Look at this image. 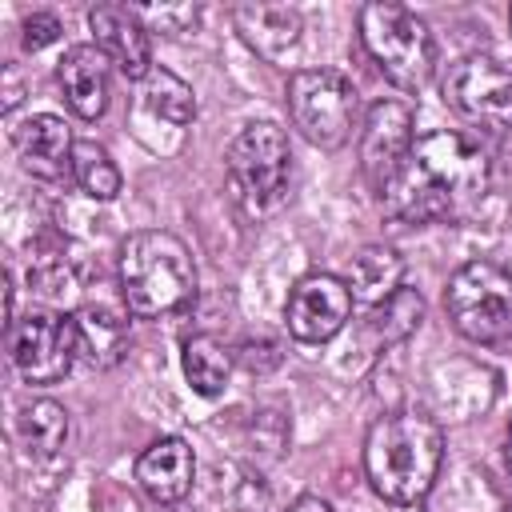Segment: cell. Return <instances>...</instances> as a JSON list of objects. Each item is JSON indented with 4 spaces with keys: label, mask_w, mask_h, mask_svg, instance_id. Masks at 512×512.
I'll use <instances>...</instances> for the list:
<instances>
[{
    "label": "cell",
    "mask_w": 512,
    "mask_h": 512,
    "mask_svg": "<svg viewBox=\"0 0 512 512\" xmlns=\"http://www.w3.org/2000/svg\"><path fill=\"white\" fill-rule=\"evenodd\" d=\"M488 188V156L452 128H436L416 136L408 160L380 192L388 216L404 224H428L444 216H460Z\"/></svg>",
    "instance_id": "obj_1"
},
{
    "label": "cell",
    "mask_w": 512,
    "mask_h": 512,
    "mask_svg": "<svg viewBox=\"0 0 512 512\" xmlns=\"http://www.w3.org/2000/svg\"><path fill=\"white\" fill-rule=\"evenodd\" d=\"M444 464V432L432 416L400 408L380 416L364 436V472L380 500L412 508L420 504Z\"/></svg>",
    "instance_id": "obj_2"
},
{
    "label": "cell",
    "mask_w": 512,
    "mask_h": 512,
    "mask_svg": "<svg viewBox=\"0 0 512 512\" xmlns=\"http://www.w3.org/2000/svg\"><path fill=\"white\" fill-rule=\"evenodd\" d=\"M120 296L132 316L156 320L196 296V260L176 232L144 228L120 244Z\"/></svg>",
    "instance_id": "obj_3"
},
{
    "label": "cell",
    "mask_w": 512,
    "mask_h": 512,
    "mask_svg": "<svg viewBox=\"0 0 512 512\" xmlns=\"http://www.w3.org/2000/svg\"><path fill=\"white\" fill-rule=\"evenodd\" d=\"M364 52L372 56V64L380 68V76L404 92H416L428 84L432 68H436V44L428 24L392 0H372L360 8L356 16Z\"/></svg>",
    "instance_id": "obj_4"
},
{
    "label": "cell",
    "mask_w": 512,
    "mask_h": 512,
    "mask_svg": "<svg viewBox=\"0 0 512 512\" xmlns=\"http://www.w3.org/2000/svg\"><path fill=\"white\" fill-rule=\"evenodd\" d=\"M444 312L472 344H504L512 336V272L496 260H468L448 276Z\"/></svg>",
    "instance_id": "obj_5"
},
{
    "label": "cell",
    "mask_w": 512,
    "mask_h": 512,
    "mask_svg": "<svg viewBox=\"0 0 512 512\" xmlns=\"http://www.w3.org/2000/svg\"><path fill=\"white\" fill-rule=\"evenodd\" d=\"M288 116L308 144L324 152L344 148L356 124V88L344 72L300 68L288 76Z\"/></svg>",
    "instance_id": "obj_6"
},
{
    "label": "cell",
    "mask_w": 512,
    "mask_h": 512,
    "mask_svg": "<svg viewBox=\"0 0 512 512\" xmlns=\"http://www.w3.org/2000/svg\"><path fill=\"white\" fill-rule=\"evenodd\" d=\"M288 168H292L288 132L272 120H256L240 128V136L228 144V176L236 184V196L252 212L280 204L288 188Z\"/></svg>",
    "instance_id": "obj_7"
},
{
    "label": "cell",
    "mask_w": 512,
    "mask_h": 512,
    "mask_svg": "<svg viewBox=\"0 0 512 512\" xmlns=\"http://www.w3.org/2000/svg\"><path fill=\"white\" fill-rule=\"evenodd\" d=\"M8 356L24 384H56L80 356L76 320L52 308H32L8 328Z\"/></svg>",
    "instance_id": "obj_8"
},
{
    "label": "cell",
    "mask_w": 512,
    "mask_h": 512,
    "mask_svg": "<svg viewBox=\"0 0 512 512\" xmlns=\"http://www.w3.org/2000/svg\"><path fill=\"white\" fill-rule=\"evenodd\" d=\"M444 100L472 124L512 128V68L488 52H468L448 68Z\"/></svg>",
    "instance_id": "obj_9"
},
{
    "label": "cell",
    "mask_w": 512,
    "mask_h": 512,
    "mask_svg": "<svg viewBox=\"0 0 512 512\" xmlns=\"http://www.w3.org/2000/svg\"><path fill=\"white\" fill-rule=\"evenodd\" d=\"M352 304H356V296H352L348 280H340L332 272H308L292 284L284 320L300 344H324L348 324Z\"/></svg>",
    "instance_id": "obj_10"
},
{
    "label": "cell",
    "mask_w": 512,
    "mask_h": 512,
    "mask_svg": "<svg viewBox=\"0 0 512 512\" xmlns=\"http://www.w3.org/2000/svg\"><path fill=\"white\" fill-rule=\"evenodd\" d=\"M416 136H412V108L400 100H376L360 128V172L368 188L380 196L388 180L408 160Z\"/></svg>",
    "instance_id": "obj_11"
},
{
    "label": "cell",
    "mask_w": 512,
    "mask_h": 512,
    "mask_svg": "<svg viewBox=\"0 0 512 512\" xmlns=\"http://www.w3.org/2000/svg\"><path fill=\"white\" fill-rule=\"evenodd\" d=\"M88 28L96 32V48L128 76V80H144L156 64H152V40L144 20L124 8V4H96L88 12Z\"/></svg>",
    "instance_id": "obj_12"
},
{
    "label": "cell",
    "mask_w": 512,
    "mask_h": 512,
    "mask_svg": "<svg viewBox=\"0 0 512 512\" xmlns=\"http://www.w3.org/2000/svg\"><path fill=\"white\" fill-rule=\"evenodd\" d=\"M12 144H16V156L24 164V172H32L36 180H64L72 176V132L60 116L52 112H36L28 120H20L12 128Z\"/></svg>",
    "instance_id": "obj_13"
},
{
    "label": "cell",
    "mask_w": 512,
    "mask_h": 512,
    "mask_svg": "<svg viewBox=\"0 0 512 512\" xmlns=\"http://www.w3.org/2000/svg\"><path fill=\"white\" fill-rule=\"evenodd\" d=\"M108 56L96 44H72L60 56L56 80L64 92V104L80 116V120H100L112 96V72H108Z\"/></svg>",
    "instance_id": "obj_14"
},
{
    "label": "cell",
    "mask_w": 512,
    "mask_h": 512,
    "mask_svg": "<svg viewBox=\"0 0 512 512\" xmlns=\"http://www.w3.org/2000/svg\"><path fill=\"white\" fill-rule=\"evenodd\" d=\"M192 480H196V456L180 436H160L136 456V484L156 504L184 500L192 492Z\"/></svg>",
    "instance_id": "obj_15"
},
{
    "label": "cell",
    "mask_w": 512,
    "mask_h": 512,
    "mask_svg": "<svg viewBox=\"0 0 512 512\" xmlns=\"http://www.w3.org/2000/svg\"><path fill=\"white\" fill-rule=\"evenodd\" d=\"M76 340H80V356L92 368H112L124 348H128V320L104 304H84L76 316Z\"/></svg>",
    "instance_id": "obj_16"
},
{
    "label": "cell",
    "mask_w": 512,
    "mask_h": 512,
    "mask_svg": "<svg viewBox=\"0 0 512 512\" xmlns=\"http://www.w3.org/2000/svg\"><path fill=\"white\" fill-rule=\"evenodd\" d=\"M400 284H404V260L388 244H364L348 264V288L356 300H368V308L392 296Z\"/></svg>",
    "instance_id": "obj_17"
},
{
    "label": "cell",
    "mask_w": 512,
    "mask_h": 512,
    "mask_svg": "<svg viewBox=\"0 0 512 512\" xmlns=\"http://www.w3.org/2000/svg\"><path fill=\"white\" fill-rule=\"evenodd\" d=\"M232 20H236V28L244 32V40H248L252 48H260L264 56H276V52L288 48V44L296 40V32H300V16H296V8H288V4H240V8L232 12Z\"/></svg>",
    "instance_id": "obj_18"
},
{
    "label": "cell",
    "mask_w": 512,
    "mask_h": 512,
    "mask_svg": "<svg viewBox=\"0 0 512 512\" xmlns=\"http://www.w3.org/2000/svg\"><path fill=\"white\" fill-rule=\"evenodd\" d=\"M184 380L200 396H220L232 380V348L220 336H192L184 344Z\"/></svg>",
    "instance_id": "obj_19"
},
{
    "label": "cell",
    "mask_w": 512,
    "mask_h": 512,
    "mask_svg": "<svg viewBox=\"0 0 512 512\" xmlns=\"http://www.w3.org/2000/svg\"><path fill=\"white\" fill-rule=\"evenodd\" d=\"M420 320H424V296L416 288L400 284L392 296H384L380 304L368 308L364 324H368L376 344H400V340H408L420 328Z\"/></svg>",
    "instance_id": "obj_20"
},
{
    "label": "cell",
    "mask_w": 512,
    "mask_h": 512,
    "mask_svg": "<svg viewBox=\"0 0 512 512\" xmlns=\"http://www.w3.org/2000/svg\"><path fill=\"white\" fill-rule=\"evenodd\" d=\"M16 432H20V440H24L28 452L56 456L64 448V440H68V412L56 400H32L28 408H20Z\"/></svg>",
    "instance_id": "obj_21"
},
{
    "label": "cell",
    "mask_w": 512,
    "mask_h": 512,
    "mask_svg": "<svg viewBox=\"0 0 512 512\" xmlns=\"http://www.w3.org/2000/svg\"><path fill=\"white\" fill-rule=\"evenodd\" d=\"M72 180L92 200H116L120 196V184H124L116 160L96 140H76V148H72Z\"/></svg>",
    "instance_id": "obj_22"
},
{
    "label": "cell",
    "mask_w": 512,
    "mask_h": 512,
    "mask_svg": "<svg viewBox=\"0 0 512 512\" xmlns=\"http://www.w3.org/2000/svg\"><path fill=\"white\" fill-rule=\"evenodd\" d=\"M140 96L168 124H192V116H196V92L176 72H168L160 64L140 80Z\"/></svg>",
    "instance_id": "obj_23"
},
{
    "label": "cell",
    "mask_w": 512,
    "mask_h": 512,
    "mask_svg": "<svg viewBox=\"0 0 512 512\" xmlns=\"http://www.w3.org/2000/svg\"><path fill=\"white\" fill-rule=\"evenodd\" d=\"M132 12L144 20L148 32H164V36H180L200 20L196 4H144V8H132Z\"/></svg>",
    "instance_id": "obj_24"
},
{
    "label": "cell",
    "mask_w": 512,
    "mask_h": 512,
    "mask_svg": "<svg viewBox=\"0 0 512 512\" xmlns=\"http://www.w3.org/2000/svg\"><path fill=\"white\" fill-rule=\"evenodd\" d=\"M60 20L52 16V12H32L28 20H24V48L28 52H40V48H48V44H56L60 40Z\"/></svg>",
    "instance_id": "obj_25"
},
{
    "label": "cell",
    "mask_w": 512,
    "mask_h": 512,
    "mask_svg": "<svg viewBox=\"0 0 512 512\" xmlns=\"http://www.w3.org/2000/svg\"><path fill=\"white\" fill-rule=\"evenodd\" d=\"M288 512H336V508H332L328 500H320V496H300Z\"/></svg>",
    "instance_id": "obj_26"
},
{
    "label": "cell",
    "mask_w": 512,
    "mask_h": 512,
    "mask_svg": "<svg viewBox=\"0 0 512 512\" xmlns=\"http://www.w3.org/2000/svg\"><path fill=\"white\" fill-rule=\"evenodd\" d=\"M508 472H512V424H508Z\"/></svg>",
    "instance_id": "obj_27"
},
{
    "label": "cell",
    "mask_w": 512,
    "mask_h": 512,
    "mask_svg": "<svg viewBox=\"0 0 512 512\" xmlns=\"http://www.w3.org/2000/svg\"><path fill=\"white\" fill-rule=\"evenodd\" d=\"M508 24H512V8H508Z\"/></svg>",
    "instance_id": "obj_28"
},
{
    "label": "cell",
    "mask_w": 512,
    "mask_h": 512,
    "mask_svg": "<svg viewBox=\"0 0 512 512\" xmlns=\"http://www.w3.org/2000/svg\"><path fill=\"white\" fill-rule=\"evenodd\" d=\"M504 512H512V504H508V508H504Z\"/></svg>",
    "instance_id": "obj_29"
}]
</instances>
